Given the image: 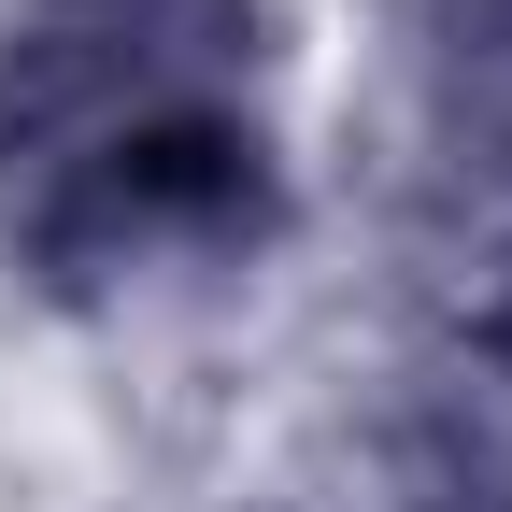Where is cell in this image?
<instances>
[{
    "instance_id": "cell-1",
    "label": "cell",
    "mask_w": 512,
    "mask_h": 512,
    "mask_svg": "<svg viewBox=\"0 0 512 512\" xmlns=\"http://www.w3.org/2000/svg\"><path fill=\"white\" fill-rule=\"evenodd\" d=\"M271 228L256 0H15L0 15V242L57 299L214 271Z\"/></svg>"
}]
</instances>
